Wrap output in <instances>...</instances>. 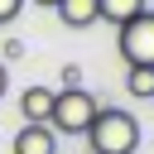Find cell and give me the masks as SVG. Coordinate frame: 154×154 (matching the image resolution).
<instances>
[{"label": "cell", "mask_w": 154, "mask_h": 154, "mask_svg": "<svg viewBox=\"0 0 154 154\" xmlns=\"http://www.w3.org/2000/svg\"><path fill=\"white\" fill-rule=\"evenodd\" d=\"M87 149L91 154H135L140 149V120L120 106H96L87 125Z\"/></svg>", "instance_id": "6da1fadb"}, {"label": "cell", "mask_w": 154, "mask_h": 154, "mask_svg": "<svg viewBox=\"0 0 154 154\" xmlns=\"http://www.w3.org/2000/svg\"><path fill=\"white\" fill-rule=\"evenodd\" d=\"M96 106H101V101H96L87 87H63V91L53 96L48 130H53V135H87V125H91Z\"/></svg>", "instance_id": "7a4b0ae2"}, {"label": "cell", "mask_w": 154, "mask_h": 154, "mask_svg": "<svg viewBox=\"0 0 154 154\" xmlns=\"http://www.w3.org/2000/svg\"><path fill=\"white\" fill-rule=\"evenodd\" d=\"M116 43H120L125 67H130V63L154 67V10H140L135 19H125V24L116 29Z\"/></svg>", "instance_id": "3957f363"}, {"label": "cell", "mask_w": 154, "mask_h": 154, "mask_svg": "<svg viewBox=\"0 0 154 154\" xmlns=\"http://www.w3.org/2000/svg\"><path fill=\"white\" fill-rule=\"evenodd\" d=\"M14 154H58V135L43 120H24L14 135Z\"/></svg>", "instance_id": "277c9868"}, {"label": "cell", "mask_w": 154, "mask_h": 154, "mask_svg": "<svg viewBox=\"0 0 154 154\" xmlns=\"http://www.w3.org/2000/svg\"><path fill=\"white\" fill-rule=\"evenodd\" d=\"M53 96H58V91H53V87H43V82H38V87H24V96H19V116H24V120H43V125H48Z\"/></svg>", "instance_id": "5b68a950"}, {"label": "cell", "mask_w": 154, "mask_h": 154, "mask_svg": "<svg viewBox=\"0 0 154 154\" xmlns=\"http://www.w3.org/2000/svg\"><path fill=\"white\" fill-rule=\"evenodd\" d=\"M53 14H58L67 29H91V24L101 19V14H96V0H58Z\"/></svg>", "instance_id": "8992f818"}, {"label": "cell", "mask_w": 154, "mask_h": 154, "mask_svg": "<svg viewBox=\"0 0 154 154\" xmlns=\"http://www.w3.org/2000/svg\"><path fill=\"white\" fill-rule=\"evenodd\" d=\"M140 10H149V0H96V14L106 19V24H125V19H135Z\"/></svg>", "instance_id": "52a82bcc"}, {"label": "cell", "mask_w": 154, "mask_h": 154, "mask_svg": "<svg viewBox=\"0 0 154 154\" xmlns=\"http://www.w3.org/2000/svg\"><path fill=\"white\" fill-rule=\"evenodd\" d=\"M125 91H130L135 101H149V96H154V67L130 63V67H125Z\"/></svg>", "instance_id": "ba28073f"}, {"label": "cell", "mask_w": 154, "mask_h": 154, "mask_svg": "<svg viewBox=\"0 0 154 154\" xmlns=\"http://www.w3.org/2000/svg\"><path fill=\"white\" fill-rule=\"evenodd\" d=\"M19 10H24V0H0V29H5V24H14V19H19Z\"/></svg>", "instance_id": "9c48e42d"}, {"label": "cell", "mask_w": 154, "mask_h": 154, "mask_svg": "<svg viewBox=\"0 0 154 154\" xmlns=\"http://www.w3.org/2000/svg\"><path fill=\"white\" fill-rule=\"evenodd\" d=\"M24 58V43L19 38H5V63H19Z\"/></svg>", "instance_id": "30bf717a"}, {"label": "cell", "mask_w": 154, "mask_h": 154, "mask_svg": "<svg viewBox=\"0 0 154 154\" xmlns=\"http://www.w3.org/2000/svg\"><path fill=\"white\" fill-rule=\"evenodd\" d=\"M63 87H82V67H77V63L63 67Z\"/></svg>", "instance_id": "8fae6325"}, {"label": "cell", "mask_w": 154, "mask_h": 154, "mask_svg": "<svg viewBox=\"0 0 154 154\" xmlns=\"http://www.w3.org/2000/svg\"><path fill=\"white\" fill-rule=\"evenodd\" d=\"M5 87H10V67L0 63V96H5Z\"/></svg>", "instance_id": "7c38bea8"}, {"label": "cell", "mask_w": 154, "mask_h": 154, "mask_svg": "<svg viewBox=\"0 0 154 154\" xmlns=\"http://www.w3.org/2000/svg\"><path fill=\"white\" fill-rule=\"evenodd\" d=\"M24 5H38V10H53L58 0H24Z\"/></svg>", "instance_id": "4fadbf2b"}, {"label": "cell", "mask_w": 154, "mask_h": 154, "mask_svg": "<svg viewBox=\"0 0 154 154\" xmlns=\"http://www.w3.org/2000/svg\"><path fill=\"white\" fill-rule=\"evenodd\" d=\"M149 10H154V0H149Z\"/></svg>", "instance_id": "5bb4252c"}, {"label": "cell", "mask_w": 154, "mask_h": 154, "mask_svg": "<svg viewBox=\"0 0 154 154\" xmlns=\"http://www.w3.org/2000/svg\"><path fill=\"white\" fill-rule=\"evenodd\" d=\"M87 154H91V149H87Z\"/></svg>", "instance_id": "9a60e30c"}, {"label": "cell", "mask_w": 154, "mask_h": 154, "mask_svg": "<svg viewBox=\"0 0 154 154\" xmlns=\"http://www.w3.org/2000/svg\"><path fill=\"white\" fill-rule=\"evenodd\" d=\"M149 101H154V96H149Z\"/></svg>", "instance_id": "2e32d148"}]
</instances>
